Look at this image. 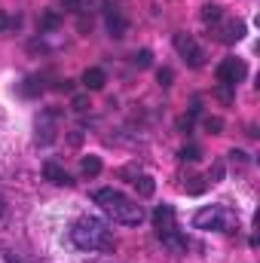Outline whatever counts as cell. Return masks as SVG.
Returning <instances> with one entry per match:
<instances>
[{"label": "cell", "mask_w": 260, "mask_h": 263, "mask_svg": "<svg viewBox=\"0 0 260 263\" xmlns=\"http://www.w3.org/2000/svg\"><path fill=\"white\" fill-rule=\"evenodd\" d=\"M70 242L80 251H114V239H110V227L101 217H80L70 227Z\"/></svg>", "instance_id": "6da1fadb"}, {"label": "cell", "mask_w": 260, "mask_h": 263, "mask_svg": "<svg viewBox=\"0 0 260 263\" xmlns=\"http://www.w3.org/2000/svg\"><path fill=\"white\" fill-rule=\"evenodd\" d=\"M92 199H95V205H101V211H104L107 217H114L117 223L135 227V223L144 220V208H141L135 199H129L126 193H120V190L104 187V190H95Z\"/></svg>", "instance_id": "7a4b0ae2"}, {"label": "cell", "mask_w": 260, "mask_h": 263, "mask_svg": "<svg viewBox=\"0 0 260 263\" xmlns=\"http://www.w3.org/2000/svg\"><path fill=\"white\" fill-rule=\"evenodd\" d=\"M196 230H214V233H236L239 217L227 208V205H205L193 214Z\"/></svg>", "instance_id": "3957f363"}, {"label": "cell", "mask_w": 260, "mask_h": 263, "mask_svg": "<svg viewBox=\"0 0 260 263\" xmlns=\"http://www.w3.org/2000/svg\"><path fill=\"white\" fill-rule=\"evenodd\" d=\"M245 73H248V67H245L242 59H224V62L217 65V86L236 89V86L245 80Z\"/></svg>", "instance_id": "277c9868"}, {"label": "cell", "mask_w": 260, "mask_h": 263, "mask_svg": "<svg viewBox=\"0 0 260 263\" xmlns=\"http://www.w3.org/2000/svg\"><path fill=\"white\" fill-rule=\"evenodd\" d=\"M211 34H214V40L233 46V43H239V40L245 37V22H242V18H227V15H224L217 25H211Z\"/></svg>", "instance_id": "5b68a950"}, {"label": "cell", "mask_w": 260, "mask_h": 263, "mask_svg": "<svg viewBox=\"0 0 260 263\" xmlns=\"http://www.w3.org/2000/svg\"><path fill=\"white\" fill-rule=\"evenodd\" d=\"M175 49L181 52V59L190 67H202L205 65V49L196 43L190 34H175Z\"/></svg>", "instance_id": "8992f818"}, {"label": "cell", "mask_w": 260, "mask_h": 263, "mask_svg": "<svg viewBox=\"0 0 260 263\" xmlns=\"http://www.w3.org/2000/svg\"><path fill=\"white\" fill-rule=\"evenodd\" d=\"M153 227H156L159 236L178 230V223H175V208H172V205H159V208L153 211Z\"/></svg>", "instance_id": "52a82bcc"}, {"label": "cell", "mask_w": 260, "mask_h": 263, "mask_svg": "<svg viewBox=\"0 0 260 263\" xmlns=\"http://www.w3.org/2000/svg\"><path fill=\"white\" fill-rule=\"evenodd\" d=\"M104 22H107V31H110V37H126V31H129V22H126V15L120 12V9H114V6H107L104 9Z\"/></svg>", "instance_id": "ba28073f"}, {"label": "cell", "mask_w": 260, "mask_h": 263, "mask_svg": "<svg viewBox=\"0 0 260 263\" xmlns=\"http://www.w3.org/2000/svg\"><path fill=\"white\" fill-rule=\"evenodd\" d=\"M43 178H46L49 184H55V187H70V184H73V178L67 175L62 165H55V162H46V165H43Z\"/></svg>", "instance_id": "9c48e42d"}, {"label": "cell", "mask_w": 260, "mask_h": 263, "mask_svg": "<svg viewBox=\"0 0 260 263\" xmlns=\"http://www.w3.org/2000/svg\"><path fill=\"white\" fill-rule=\"evenodd\" d=\"M104 83H107V77H104V70H101V67H89V70L83 73V86H86L89 92L104 89Z\"/></svg>", "instance_id": "30bf717a"}, {"label": "cell", "mask_w": 260, "mask_h": 263, "mask_svg": "<svg viewBox=\"0 0 260 263\" xmlns=\"http://www.w3.org/2000/svg\"><path fill=\"white\" fill-rule=\"evenodd\" d=\"M159 239H162V245H165V248H172V251H178V254H181V251H187V239H184L178 230H172V233H165V236H159Z\"/></svg>", "instance_id": "8fae6325"}, {"label": "cell", "mask_w": 260, "mask_h": 263, "mask_svg": "<svg viewBox=\"0 0 260 263\" xmlns=\"http://www.w3.org/2000/svg\"><path fill=\"white\" fill-rule=\"evenodd\" d=\"M80 172H83L86 178L101 175V159H98V156H92V153H89V156H83V159H80Z\"/></svg>", "instance_id": "7c38bea8"}, {"label": "cell", "mask_w": 260, "mask_h": 263, "mask_svg": "<svg viewBox=\"0 0 260 263\" xmlns=\"http://www.w3.org/2000/svg\"><path fill=\"white\" fill-rule=\"evenodd\" d=\"M224 18V6H217V3H205L202 6V22L205 25H217Z\"/></svg>", "instance_id": "4fadbf2b"}, {"label": "cell", "mask_w": 260, "mask_h": 263, "mask_svg": "<svg viewBox=\"0 0 260 263\" xmlns=\"http://www.w3.org/2000/svg\"><path fill=\"white\" fill-rule=\"evenodd\" d=\"M135 190H138V196H153V190H156V184H153V178L150 175H138L135 178Z\"/></svg>", "instance_id": "5bb4252c"}, {"label": "cell", "mask_w": 260, "mask_h": 263, "mask_svg": "<svg viewBox=\"0 0 260 263\" xmlns=\"http://www.w3.org/2000/svg\"><path fill=\"white\" fill-rule=\"evenodd\" d=\"M37 25H40V34H46V31H55V28L62 25V15H59V12H43Z\"/></svg>", "instance_id": "9a60e30c"}, {"label": "cell", "mask_w": 260, "mask_h": 263, "mask_svg": "<svg viewBox=\"0 0 260 263\" xmlns=\"http://www.w3.org/2000/svg\"><path fill=\"white\" fill-rule=\"evenodd\" d=\"M132 65L141 67V70H144V67H150V65H153V55H150V49H141V52H135V55H132Z\"/></svg>", "instance_id": "2e32d148"}, {"label": "cell", "mask_w": 260, "mask_h": 263, "mask_svg": "<svg viewBox=\"0 0 260 263\" xmlns=\"http://www.w3.org/2000/svg\"><path fill=\"white\" fill-rule=\"evenodd\" d=\"M37 92H43V83H40L37 77L25 80V86H22V95H37Z\"/></svg>", "instance_id": "e0dca14e"}, {"label": "cell", "mask_w": 260, "mask_h": 263, "mask_svg": "<svg viewBox=\"0 0 260 263\" xmlns=\"http://www.w3.org/2000/svg\"><path fill=\"white\" fill-rule=\"evenodd\" d=\"M22 25V18L15 15V18H9L6 12H0V31H6V28H18Z\"/></svg>", "instance_id": "ac0fdd59"}, {"label": "cell", "mask_w": 260, "mask_h": 263, "mask_svg": "<svg viewBox=\"0 0 260 263\" xmlns=\"http://www.w3.org/2000/svg\"><path fill=\"white\" fill-rule=\"evenodd\" d=\"M199 156H202L199 147H184V150H181V159H184V162H196Z\"/></svg>", "instance_id": "d6986e66"}, {"label": "cell", "mask_w": 260, "mask_h": 263, "mask_svg": "<svg viewBox=\"0 0 260 263\" xmlns=\"http://www.w3.org/2000/svg\"><path fill=\"white\" fill-rule=\"evenodd\" d=\"M205 129L211 132V135H220V129H224V123H220L217 117H208V120H205Z\"/></svg>", "instance_id": "ffe728a7"}, {"label": "cell", "mask_w": 260, "mask_h": 263, "mask_svg": "<svg viewBox=\"0 0 260 263\" xmlns=\"http://www.w3.org/2000/svg\"><path fill=\"white\" fill-rule=\"evenodd\" d=\"M159 86H172V70H169V67L159 70Z\"/></svg>", "instance_id": "44dd1931"}, {"label": "cell", "mask_w": 260, "mask_h": 263, "mask_svg": "<svg viewBox=\"0 0 260 263\" xmlns=\"http://www.w3.org/2000/svg\"><path fill=\"white\" fill-rule=\"evenodd\" d=\"M86 107H89V101H86L83 95H77V98H73V110H77V114H83Z\"/></svg>", "instance_id": "7402d4cb"}, {"label": "cell", "mask_w": 260, "mask_h": 263, "mask_svg": "<svg viewBox=\"0 0 260 263\" xmlns=\"http://www.w3.org/2000/svg\"><path fill=\"white\" fill-rule=\"evenodd\" d=\"M28 49H31V52H46V43H43V40H31Z\"/></svg>", "instance_id": "603a6c76"}, {"label": "cell", "mask_w": 260, "mask_h": 263, "mask_svg": "<svg viewBox=\"0 0 260 263\" xmlns=\"http://www.w3.org/2000/svg\"><path fill=\"white\" fill-rule=\"evenodd\" d=\"M6 263H18V260H15V257H9V254H6Z\"/></svg>", "instance_id": "cb8c5ba5"}]
</instances>
